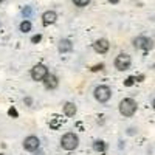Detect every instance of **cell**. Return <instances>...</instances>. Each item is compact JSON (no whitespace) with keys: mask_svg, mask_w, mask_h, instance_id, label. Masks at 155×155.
Returning a JSON list of instances; mask_svg holds the SVG:
<instances>
[{"mask_svg":"<svg viewBox=\"0 0 155 155\" xmlns=\"http://www.w3.org/2000/svg\"><path fill=\"white\" fill-rule=\"evenodd\" d=\"M41 39H42L41 34H36V36L31 37V42H33V44H37V42H41Z\"/></svg>","mask_w":155,"mask_h":155,"instance_id":"2e32d148","label":"cell"},{"mask_svg":"<svg viewBox=\"0 0 155 155\" xmlns=\"http://www.w3.org/2000/svg\"><path fill=\"white\" fill-rule=\"evenodd\" d=\"M104 68V65H102V64H99V65H95L93 68H92V71H98V70H102Z\"/></svg>","mask_w":155,"mask_h":155,"instance_id":"d6986e66","label":"cell"},{"mask_svg":"<svg viewBox=\"0 0 155 155\" xmlns=\"http://www.w3.org/2000/svg\"><path fill=\"white\" fill-rule=\"evenodd\" d=\"M0 155H3V153H0Z\"/></svg>","mask_w":155,"mask_h":155,"instance_id":"603a6c76","label":"cell"},{"mask_svg":"<svg viewBox=\"0 0 155 155\" xmlns=\"http://www.w3.org/2000/svg\"><path fill=\"white\" fill-rule=\"evenodd\" d=\"M31 30V22L30 20H23L22 23H20V31L22 33H28Z\"/></svg>","mask_w":155,"mask_h":155,"instance_id":"5bb4252c","label":"cell"},{"mask_svg":"<svg viewBox=\"0 0 155 155\" xmlns=\"http://www.w3.org/2000/svg\"><path fill=\"white\" fill-rule=\"evenodd\" d=\"M93 48H95L96 53H99V54H104V53H107V51H109L110 44H109L107 39H98V41L93 44Z\"/></svg>","mask_w":155,"mask_h":155,"instance_id":"ba28073f","label":"cell"},{"mask_svg":"<svg viewBox=\"0 0 155 155\" xmlns=\"http://www.w3.org/2000/svg\"><path fill=\"white\" fill-rule=\"evenodd\" d=\"M78 144H79V138H78V135H74L73 132H67L61 138V146L65 150H74L78 147Z\"/></svg>","mask_w":155,"mask_h":155,"instance_id":"7a4b0ae2","label":"cell"},{"mask_svg":"<svg viewBox=\"0 0 155 155\" xmlns=\"http://www.w3.org/2000/svg\"><path fill=\"white\" fill-rule=\"evenodd\" d=\"M23 102H25V104H27V106H31V104H33V99H31L30 96H27V98L23 99Z\"/></svg>","mask_w":155,"mask_h":155,"instance_id":"ac0fdd59","label":"cell"},{"mask_svg":"<svg viewBox=\"0 0 155 155\" xmlns=\"http://www.w3.org/2000/svg\"><path fill=\"white\" fill-rule=\"evenodd\" d=\"M73 3H74L76 6L82 8V6H87V5L90 3V0H73Z\"/></svg>","mask_w":155,"mask_h":155,"instance_id":"9a60e30c","label":"cell"},{"mask_svg":"<svg viewBox=\"0 0 155 155\" xmlns=\"http://www.w3.org/2000/svg\"><path fill=\"white\" fill-rule=\"evenodd\" d=\"M9 115H12V116H17V112H16L14 109H9Z\"/></svg>","mask_w":155,"mask_h":155,"instance_id":"ffe728a7","label":"cell"},{"mask_svg":"<svg viewBox=\"0 0 155 155\" xmlns=\"http://www.w3.org/2000/svg\"><path fill=\"white\" fill-rule=\"evenodd\" d=\"M44 84H45V87L48 88V90H54L58 85H59V81H58V78L54 76V74H47L45 76V79H44Z\"/></svg>","mask_w":155,"mask_h":155,"instance_id":"9c48e42d","label":"cell"},{"mask_svg":"<svg viewBox=\"0 0 155 155\" xmlns=\"http://www.w3.org/2000/svg\"><path fill=\"white\" fill-rule=\"evenodd\" d=\"M152 47H153L152 39H147V37H143V36L135 39V48H141L144 51H149V50H152Z\"/></svg>","mask_w":155,"mask_h":155,"instance_id":"52a82bcc","label":"cell"},{"mask_svg":"<svg viewBox=\"0 0 155 155\" xmlns=\"http://www.w3.org/2000/svg\"><path fill=\"white\" fill-rule=\"evenodd\" d=\"M106 147H107V144L104 143V141H95V143H93V149H95L96 152H99V153L104 152Z\"/></svg>","mask_w":155,"mask_h":155,"instance_id":"4fadbf2b","label":"cell"},{"mask_svg":"<svg viewBox=\"0 0 155 155\" xmlns=\"http://www.w3.org/2000/svg\"><path fill=\"white\" fill-rule=\"evenodd\" d=\"M109 2H112V3H118L120 0H109Z\"/></svg>","mask_w":155,"mask_h":155,"instance_id":"44dd1931","label":"cell"},{"mask_svg":"<svg viewBox=\"0 0 155 155\" xmlns=\"http://www.w3.org/2000/svg\"><path fill=\"white\" fill-rule=\"evenodd\" d=\"M58 48H59L61 53H68V51L73 50V44H71V41H68V39H62V41L59 42Z\"/></svg>","mask_w":155,"mask_h":155,"instance_id":"8fae6325","label":"cell"},{"mask_svg":"<svg viewBox=\"0 0 155 155\" xmlns=\"http://www.w3.org/2000/svg\"><path fill=\"white\" fill-rule=\"evenodd\" d=\"M58 19V14L54 11H45L44 12V16H42V22L44 25H50V23H54Z\"/></svg>","mask_w":155,"mask_h":155,"instance_id":"30bf717a","label":"cell"},{"mask_svg":"<svg viewBox=\"0 0 155 155\" xmlns=\"http://www.w3.org/2000/svg\"><path fill=\"white\" fill-rule=\"evenodd\" d=\"M137 112V102L132 98H124L120 102V113L123 116H134Z\"/></svg>","mask_w":155,"mask_h":155,"instance_id":"6da1fadb","label":"cell"},{"mask_svg":"<svg viewBox=\"0 0 155 155\" xmlns=\"http://www.w3.org/2000/svg\"><path fill=\"white\" fill-rule=\"evenodd\" d=\"M76 106L73 104V102H65L64 104V113H65L67 116H74L76 115Z\"/></svg>","mask_w":155,"mask_h":155,"instance_id":"7c38bea8","label":"cell"},{"mask_svg":"<svg viewBox=\"0 0 155 155\" xmlns=\"http://www.w3.org/2000/svg\"><path fill=\"white\" fill-rule=\"evenodd\" d=\"M39 146H41V141H39V138L34 137V135H30V137H27V138L23 140V147H25V150L34 152V150L39 149Z\"/></svg>","mask_w":155,"mask_h":155,"instance_id":"8992f818","label":"cell"},{"mask_svg":"<svg viewBox=\"0 0 155 155\" xmlns=\"http://www.w3.org/2000/svg\"><path fill=\"white\" fill-rule=\"evenodd\" d=\"M2 2H3V0H0V3H2Z\"/></svg>","mask_w":155,"mask_h":155,"instance_id":"7402d4cb","label":"cell"},{"mask_svg":"<svg viewBox=\"0 0 155 155\" xmlns=\"http://www.w3.org/2000/svg\"><path fill=\"white\" fill-rule=\"evenodd\" d=\"M130 64H132L130 56L121 53V54L116 56V59H115V68L120 70V71H124V70H127L129 67H130Z\"/></svg>","mask_w":155,"mask_h":155,"instance_id":"277c9868","label":"cell"},{"mask_svg":"<svg viewBox=\"0 0 155 155\" xmlns=\"http://www.w3.org/2000/svg\"><path fill=\"white\" fill-rule=\"evenodd\" d=\"M134 82H135V78H134V76H130V78H127V79H126V82H124V84H126V85H132Z\"/></svg>","mask_w":155,"mask_h":155,"instance_id":"e0dca14e","label":"cell"},{"mask_svg":"<svg viewBox=\"0 0 155 155\" xmlns=\"http://www.w3.org/2000/svg\"><path fill=\"white\" fill-rule=\"evenodd\" d=\"M47 74H48V68L44 64H37L31 68V78L34 81H44Z\"/></svg>","mask_w":155,"mask_h":155,"instance_id":"5b68a950","label":"cell"},{"mask_svg":"<svg viewBox=\"0 0 155 155\" xmlns=\"http://www.w3.org/2000/svg\"><path fill=\"white\" fill-rule=\"evenodd\" d=\"M110 96H112L110 87H107V85H98V87L95 88V98H96V101H99V102H107V101L110 99Z\"/></svg>","mask_w":155,"mask_h":155,"instance_id":"3957f363","label":"cell"}]
</instances>
